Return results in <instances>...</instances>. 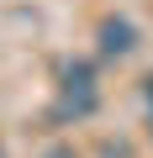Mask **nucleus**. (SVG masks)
<instances>
[{
	"instance_id": "obj_1",
	"label": "nucleus",
	"mask_w": 153,
	"mask_h": 158,
	"mask_svg": "<svg viewBox=\"0 0 153 158\" xmlns=\"http://www.w3.org/2000/svg\"><path fill=\"white\" fill-rule=\"evenodd\" d=\"M95 37H100V53H111V58H127V53L137 48V27H132L127 16H106Z\"/></svg>"
},
{
	"instance_id": "obj_2",
	"label": "nucleus",
	"mask_w": 153,
	"mask_h": 158,
	"mask_svg": "<svg viewBox=\"0 0 153 158\" xmlns=\"http://www.w3.org/2000/svg\"><path fill=\"white\" fill-rule=\"evenodd\" d=\"M142 90H148V111H153V74H148V79H142Z\"/></svg>"
}]
</instances>
